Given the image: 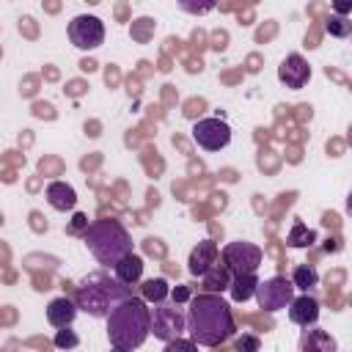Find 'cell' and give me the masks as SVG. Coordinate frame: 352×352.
Instances as JSON below:
<instances>
[{"mask_svg":"<svg viewBox=\"0 0 352 352\" xmlns=\"http://www.w3.org/2000/svg\"><path fill=\"white\" fill-rule=\"evenodd\" d=\"M184 330L190 333V338L198 346L226 344L236 330L231 305L214 292L192 297L190 305H187V314H184Z\"/></svg>","mask_w":352,"mask_h":352,"instance_id":"6da1fadb","label":"cell"},{"mask_svg":"<svg viewBox=\"0 0 352 352\" xmlns=\"http://www.w3.org/2000/svg\"><path fill=\"white\" fill-rule=\"evenodd\" d=\"M107 341L118 352H132L143 346L151 333V308L143 297H124L107 311Z\"/></svg>","mask_w":352,"mask_h":352,"instance_id":"7a4b0ae2","label":"cell"},{"mask_svg":"<svg viewBox=\"0 0 352 352\" xmlns=\"http://www.w3.org/2000/svg\"><path fill=\"white\" fill-rule=\"evenodd\" d=\"M132 294V289L126 286V283H121L116 275L110 278V275H104V272H91L82 283H80V289H77V311H85V314H91V316H107V311L118 302V300H124V297H129Z\"/></svg>","mask_w":352,"mask_h":352,"instance_id":"3957f363","label":"cell"},{"mask_svg":"<svg viewBox=\"0 0 352 352\" xmlns=\"http://www.w3.org/2000/svg\"><path fill=\"white\" fill-rule=\"evenodd\" d=\"M85 245L91 250V256L104 264V267H113L121 256L132 253V239L126 234V228L113 220V217H104V220H94L88 228H85Z\"/></svg>","mask_w":352,"mask_h":352,"instance_id":"277c9868","label":"cell"},{"mask_svg":"<svg viewBox=\"0 0 352 352\" xmlns=\"http://www.w3.org/2000/svg\"><path fill=\"white\" fill-rule=\"evenodd\" d=\"M69 33V41L77 47V50H96L104 44V22L94 14H80L69 22L66 28Z\"/></svg>","mask_w":352,"mask_h":352,"instance_id":"5b68a950","label":"cell"},{"mask_svg":"<svg viewBox=\"0 0 352 352\" xmlns=\"http://www.w3.org/2000/svg\"><path fill=\"white\" fill-rule=\"evenodd\" d=\"M256 302L264 308V311H280L292 302L294 297V283L275 275V278H267V280H258L256 283V292H253Z\"/></svg>","mask_w":352,"mask_h":352,"instance_id":"8992f818","label":"cell"},{"mask_svg":"<svg viewBox=\"0 0 352 352\" xmlns=\"http://www.w3.org/2000/svg\"><path fill=\"white\" fill-rule=\"evenodd\" d=\"M223 264L228 267L231 275H242V272H256L258 264H261V248L258 245H250V242H228L223 248Z\"/></svg>","mask_w":352,"mask_h":352,"instance_id":"52a82bcc","label":"cell"},{"mask_svg":"<svg viewBox=\"0 0 352 352\" xmlns=\"http://www.w3.org/2000/svg\"><path fill=\"white\" fill-rule=\"evenodd\" d=\"M192 140L204 151H220L231 143V126L223 118H198L192 124Z\"/></svg>","mask_w":352,"mask_h":352,"instance_id":"ba28073f","label":"cell"},{"mask_svg":"<svg viewBox=\"0 0 352 352\" xmlns=\"http://www.w3.org/2000/svg\"><path fill=\"white\" fill-rule=\"evenodd\" d=\"M151 333L162 344L176 338V336H182L184 333V314L179 311V305H165L160 300L157 308L151 311Z\"/></svg>","mask_w":352,"mask_h":352,"instance_id":"9c48e42d","label":"cell"},{"mask_svg":"<svg viewBox=\"0 0 352 352\" xmlns=\"http://www.w3.org/2000/svg\"><path fill=\"white\" fill-rule=\"evenodd\" d=\"M278 80H280L286 88H292V91L305 88V82L311 80V66H308V60H305L302 55H297V52L286 55L283 63L278 66Z\"/></svg>","mask_w":352,"mask_h":352,"instance_id":"30bf717a","label":"cell"},{"mask_svg":"<svg viewBox=\"0 0 352 352\" xmlns=\"http://www.w3.org/2000/svg\"><path fill=\"white\" fill-rule=\"evenodd\" d=\"M286 308H289V319L300 327H311L319 319V302L314 297H308V292L300 297H292V302Z\"/></svg>","mask_w":352,"mask_h":352,"instance_id":"8fae6325","label":"cell"},{"mask_svg":"<svg viewBox=\"0 0 352 352\" xmlns=\"http://www.w3.org/2000/svg\"><path fill=\"white\" fill-rule=\"evenodd\" d=\"M44 195H47L50 206L58 209V212H69V209L77 206V192H74V187L66 184V182H50L47 190H44Z\"/></svg>","mask_w":352,"mask_h":352,"instance_id":"7c38bea8","label":"cell"},{"mask_svg":"<svg viewBox=\"0 0 352 352\" xmlns=\"http://www.w3.org/2000/svg\"><path fill=\"white\" fill-rule=\"evenodd\" d=\"M74 316H77V302L74 300H69V297L50 300V305H47V322L52 327H69L74 322Z\"/></svg>","mask_w":352,"mask_h":352,"instance_id":"4fadbf2b","label":"cell"},{"mask_svg":"<svg viewBox=\"0 0 352 352\" xmlns=\"http://www.w3.org/2000/svg\"><path fill=\"white\" fill-rule=\"evenodd\" d=\"M113 275H116L121 283H126V286L138 283L140 275H143V258H140L138 253H126V256H121V258L113 264Z\"/></svg>","mask_w":352,"mask_h":352,"instance_id":"5bb4252c","label":"cell"},{"mask_svg":"<svg viewBox=\"0 0 352 352\" xmlns=\"http://www.w3.org/2000/svg\"><path fill=\"white\" fill-rule=\"evenodd\" d=\"M212 261H217V245L212 239H204V242H198V248H192L187 264H190V272L192 275H204Z\"/></svg>","mask_w":352,"mask_h":352,"instance_id":"9a60e30c","label":"cell"},{"mask_svg":"<svg viewBox=\"0 0 352 352\" xmlns=\"http://www.w3.org/2000/svg\"><path fill=\"white\" fill-rule=\"evenodd\" d=\"M256 283H258L256 272H242V275H231V283H228L231 300H234V302H245V300H250V297H253V292H256Z\"/></svg>","mask_w":352,"mask_h":352,"instance_id":"2e32d148","label":"cell"},{"mask_svg":"<svg viewBox=\"0 0 352 352\" xmlns=\"http://www.w3.org/2000/svg\"><path fill=\"white\" fill-rule=\"evenodd\" d=\"M201 278H204V289H206V292H223V289H228V283H231V272H228V267L220 264V261H212L209 270H206Z\"/></svg>","mask_w":352,"mask_h":352,"instance_id":"e0dca14e","label":"cell"},{"mask_svg":"<svg viewBox=\"0 0 352 352\" xmlns=\"http://www.w3.org/2000/svg\"><path fill=\"white\" fill-rule=\"evenodd\" d=\"M140 292H143V300H146V302H160V300H165V297L170 294L165 278H148V280H143Z\"/></svg>","mask_w":352,"mask_h":352,"instance_id":"ac0fdd59","label":"cell"},{"mask_svg":"<svg viewBox=\"0 0 352 352\" xmlns=\"http://www.w3.org/2000/svg\"><path fill=\"white\" fill-rule=\"evenodd\" d=\"M292 283H294V289L308 292V289H314L319 283V275H316V270L311 264H297L294 272H292Z\"/></svg>","mask_w":352,"mask_h":352,"instance_id":"d6986e66","label":"cell"},{"mask_svg":"<svg viewBox=\"0 0 352 352\" xmlns=\"http://www.w3.org/2000/svg\"><path fill=\"white\" fill-rule=\"evenodd\" d=\"M314 239H316V234H314L305 223H300V220H297V223L292 226V231H289V239H286V242H289L292 248H308V245H314Z\"/></svg>","mask_w":352,"mask_h":352,"instance_id":"ffe728a7","label":"cell"},{"mask_svg":"<svg viewBox=\"0 0 352 352\" xmlns=\"http://www.w3.org/2000/svg\"><path fill=\"white\" fill-rule=\"evenodd\" d=\"M176 3H179V8H182L184 14H192V16L209 14V11L217 6V0H176Z\"/></svg>","mask_w":352,"mask_h":352,"instance_id":"44dd1931","label":"cell"},{"mask_svg":"<svg viewBox=\"0 0 352 352\" xmlns=\"http://www.w3.org/2000/svg\"><path fill=\"white\" fill-rule=\"evenodd\" d=\"M349 30H352V25L346 22V16L333 14V16L327 19V33H330V36H349Z\"/></svg>","mask_w":352,"mask_h":352,"instance_id":"7402d4cb","label":"cell"},{"mask_svg":"<svg viewBox=\"0 0 352 352\" xmlns=\"http://www.w3.org/2000/svg\"><path fill=\"white\" fill-rule=\"evenodd\" d=\"M195 346H198V344H195L192 338H187V341H184L182 336H176V338L165 341V349H168V352H176V349H195Z\"/></svg>","mask_w":352,"mask_h":352,"instance_id":"603a6c76","label":"cell"},{"mask_svg":"<svg viewBox=\"0 0 352 352\" xmlns=\"http://www.w3.org/2000/svg\"><path fill=\"white\" fill-rule=\"evenodd\" d=\"M55 346H77V336H72L69 330H58V336H55Z\"/></svg>","mask_w":352,"mask_h":352,"instance_id":"cb8c5ba5","label":"cell"},{"mask_svg":"<svg viewBox=\"0 0 352 352\" xmlns=\"http://www.w3.org/2000/svg\"><path fill=\"white\" fill-rule=\"evenodd\" d=\"M333 8H336V14L346 16L352 11V0H333Z\"/></svg>","mask_w":352,"mask_h":352,"instance_id":"d4e9b609","label":"cell"},{"mask_svg":"<svg viewBox=\"0 0 352 352\" xmlns=\"http://www.w3.org/2000/svg\"><path fill=\"white\" fill-rule=\"evenodd\" d=\"M236 349H258V341L256 338H239L236 341Z\"/></svg>","mask_w":352,"mask_h":352,"instance_id":"484cf974","label":"cell"},{"mask_svg":"<svg viewBox=\"0 0 352 352\" xmlns=\"http://www.w3.org/2000/svg\"><path fill=\"white\" fill-rule=\"evenodd\" d=\"M170 297H173V302H182V300H187V297H190V292L182 286V289H173V292H170Z\"/></svg>","mask_w":352,"mask_h":352,"instance_id":"4316f807","label":"cell"}]
</instances>
